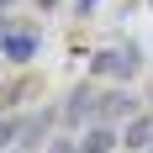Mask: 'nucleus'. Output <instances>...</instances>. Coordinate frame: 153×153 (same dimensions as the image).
<instances>
[{"instance_id": "12", "label": "nucleus", "mask_w": 153, "mask_h": 153, "mask_svg": "<svg viewBox=\"0 0 153 153\" xmlns=\"http://www.w3.org/2000/svg\"><path fill=\"white\" fill-rule=\"evenodd\" d=\"M148 148H153V143H148Z\"/></svg>"}, {"instance_id": "7", "label": "nucleus", "mask_w": 153, "mask_h": 153, "mask_svg": "<svg viewBox=\"0 0 153 153\" xmlns=\"http://www.w3.org/2000/svg\"><path fill=\"white\" fill-rule=\"evenodd\" d=\"M143 143H153V122L148 116H137V122L127 127V148H143Z\"/></svg>"}, {"instance_id": "11", "label": "nucleus", "mask_w": 153, "mask_h": 153, "mask_svg": "<svg viewBox=\"0 0 153 153\" xmlns=\"http://www.w3.org/2000/svg\"><path fill=\"white\" fill-rule=\"evenodd\" d=\"M42 5H58V0H42Z\"/></svg>"}, {"instance_id": "3", "label": "nucleus", "mask_w": 153, "mask_h": 153, "mask_svg": "<svg viewBox=\"0 0 153 153\" xmlns=\"http://www.w3.org/2000/svg\"><path fill=\"white\" fill-rule=\"evenodd\" d=\"M0 48H5V58H11V63H27L32 53H37V32H5Z\"/></svg>"}, {"instance_id": "6", "label": "nucleus", "mask_w": 153, "mask_h": 153, "mask_svg": "<svg viewBox=\"0 0 153 153\" xmlns=\"http://www.w3.org/2000/svg\"><path fill=\"white\" fill-rule=\"evenodd\" d=\"M90 111H95V90H90V85H79V90L69 95V122H85Z\"/></svg>"}, {"instance_id": "10", "label": "nucleus", "mask_w": 153, "mask_h": 153, "mask_svg": "<svg viewBox=\"0 0 153 153\" xmlns=\"http://www.w3.org/2000/svg\"><path fill=\"white\" fill-rule=\"evenodd\" d=\"M5 5H16V0H0V16H5Z\"/></svg>"}, {"instance_id": "8", "label": "nucleus", "mask_w": 153, "mask_h": 153, "mask_svg": "<svg viewBox=\"0 0 153 153\" xmlns=\"http://www.w3.org/2000/svg\"><path fill=\"white\" fill-rule=\"evenodd\" d=\"M16 127H21L16 116H0V148H11V143H16Z\"/></svg>"}, {"instance_id": "1", "label": "nucleus", "mask_w": 153, "mask_h": 153, "mask_svg": "<svg viewBox=\"0 0 153 153\" xmlns=\"http://www.w3.org/2000/svg\"><path fill=\"white\" fill-rule=\"evenodd\" d=\"M95 74L132 79V74H137V53H132V48H122V53H100V58H95Z\"/></svg>"}, {"instance_id": "5", "label": "nucleus", "mask_w": 153, "mask_h": 153, "mask_svg": "<svg viewBox=\"0 0 153 153\" xmlns=\"http://www.w3.org/2000/svg\"><path fill=\"white\" fill-rule=\"evenodd\" d=\"M48 122H53L48 111H42V116H32V122H21V127H16V143H21V148H37V137L48 132Z\"/></svg>"}, {"instance_id": "2", "label": "nucleus", "mask_w": 153, "mask_h": 153, "mask_svg": "<svg viewBox=\"0 0 153 153\" xmlns=\"http://www.w3.org/2000/svg\"><path fill=\"white\" fill-rule=\"evenodd\" d=\"M74 148H79V153H116V127H111V122H95Z\"/></svg>"}, {"instance_id": "4", "label": "nucleus", "mask_w": 153, "mask_h": 153, "mask_svg": "<svg viewBox=\"0 0 153 153\" xmlns=\"http://www.w3.org/2000/svg\"><path fill=\"white\" fill-rule=\"evenodd\" d=\"M100 100H106V106H95V116H100V122H116V116H132V106H137V100H132L127 90H111V95H100Z\"/></svg>"}, {"instance_id": "9", "label": "nucleus", "mask_w": 153, "mask_h": 153, "mask_svg": "<svg viewBox=\"0 0 153 153\" xmlns=\"http://www.w3.org/2000/svg\"><path fill=\"white\" fill-rule=\"evenodd\" d=\"M48 153H79V148H74V137H53V148H48Z\"/></svg>"}]
</instances>
